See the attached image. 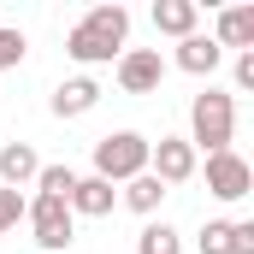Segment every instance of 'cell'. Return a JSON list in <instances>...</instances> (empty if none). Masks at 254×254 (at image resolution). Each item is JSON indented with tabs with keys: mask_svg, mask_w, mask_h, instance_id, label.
<instances>
[{
	"mask_svg": "<svg viewBox=\"0 0 254 254\" xmlns=\"http://www.w3.org/2000/svg\"><path fill=\"white\" fill-rule=\"evenodd\" d=\"M125 36H130V12L113 0V6H95L83 24H71V36H65V54L77 65H113L125 54Z\"/></svg>",
	"mask_w": 254,
	"mask_h": 254,
	"instance_id": "cell-1",
	"label": "cell"
},
{
	"mask_svg": "<svg viewBox=\"0 0 254 254\" xmlns=\"http://www.w3.org/2000/svg\"><path fill=\"white\" fill-rule=\"evenodd\" d=\"M231 136H237V101H231L225 89L195 95V107H190V136H184V142H190L195 154H225Z\"/></svg>",
	"mask_w": 254,
	"mask_h": 254,
	"instance_id": "cell-2",
	"label": "cell"
},
{
	"mask_svg": "<svg viewBox=\"0 0 254 254\" xmlns=\"http://www.w3.org/2000/svg\"><path fill=\"white\" fill-rule=\"evenodd\" d=\"M142 172H148V136H142V130H113V136L95 142V178L130 184V178H142Z\"/></svg>",
	"mask_w": 254,
	"mask_h": 254,
	"instance_id": "cell-3",
	"label": "cell"
},
{
	"mask_svg": "<svg viewBox=\"0 0 254 254\" xmlns=\"http://www.w3.org/2000/svg\"><path fill=\"white\" fill-rule=\"evenodd\" d=\"M24 225H30L36 249H48V254H65L71 243H77V219H71V207H65V201H54V195L24 201Z\"/></svg>",
	"mask_w": 254,
	"mask_h": 254,
	"instance_id": "cell-4",
	"label": "cell"
},
{
	"mask_svg": "<svg viewBox=\"0 0 254 254\" xmlns=\"http://www.w3.org/2000/svg\"><path fill=\"white\" fill-rule=\"evenodd\" d=\"M207 195H213V201H249L254 195V166L237 154V148L207 154Z\"/></svg>",
	"mask_w": 254,
	"mask_h": 254,
	"instance_id": "cell-5",
	"label": "cell"
},
{
	"mask_svg": "<svg viewBox=\"0 0 254 254\" xmlns=\"http://www.w3.org/2000/svg\"><path fill=\"white\" fill-rule=\"evenodd\" d=\"M113 77H119L125 95H154L166 83V60H160V48H125L113 60Z\"/></svg>",
	"mask_w": 254,
	"mask_h": 254,
	"instance_id": "cell-6",
	"label": "cell"
},
{
	"mask_svg": "<svg viewBox=\"0 0 254 254\" xmlns=\"http://www.w3.org/2000/svg\"><path fill=\"white\" fill-rule=\"evenodd\" d=\"M195 148L184 142V136H160V142H148V172L166 184V190H178V184H190L195 178Z\"/></svg>",
	"mask_w": 254,
	"mask_h": 254,
	"instance_id": "cell-7",
	"label": "cell"
},
{
	"mask_svg": "<svg viewBox=\"0 0 254 254\" xmlns=\"http://www.w3.org/2000/svg\"><path fill=\"white\" fill-rule=\"evenodd\" d=\"M101 107V83L95 77H65L60 89L48 95V113L54 119H83V113H95Z\"/></svg>",
	"mask_w": 254,
	"mask_h": 254,
	"instance_id": "cell-8",
	"label": "cell"
},
{
	"mask_svg": "<svg viewBox=\"0 0 254 254\" xmlns=\"http://www.w3.org/2000/svg\"><path fill=\"white\" fill-rule=\"evenodd\" d=\"M65 207H71V219H107V213L119 207V190H113L107 178H95V172H89V178H77V190H71Z\"/></svg>",
	"mask_w": 254,
	"mask_h": 254,
	"instance_id": "cell-9",
	"label": "cell"
},
{
	"mask_svg": "<svg viewBox=\"0 0 254 254\" xmlns=\"http://www.w3.org/2000/svg\"><path fill=\"white\" fill-rule=\"evenodd\" d=\"M213 42H219V54H225V48L254 54V6H225L219 24H213Z\"/></svg>",
	"mask_w": 254,
	"mask_h": 254,
	"instance_id": "cell-10",
	"label": "cell"
},
{
	"mask_svg": "<svg viewBox=\"0 0 254 254\" xmlns=\"http://www.w3.org/2000/svg\"><path fill=\"white\" fill-rule=\"evenodd\" d=\"M219 60H225V54H219V42H213V36H201V30L184 36V42H178V54H172V65H178V71H190V77H213Z\"/></svg>",
	"mask_w": 254,
	"mask_h": 254,
	"instance_id": "cell-11",
	"label": "cell"
},
{
	"mask_svg": "<svg viewBox=\"0 0 254 254\" xmlns=\"http://www.w3.org/2000/svg\"><path fill=\"white\" fill-rule=\"evenodd\" d=\"M36 172H42V160H36L30 142H6L0 148V190H24V184H36Z\"/></svg>",
	"mask_w": 254,
	"mask_h": 254,
	"instance_id": "cell-12",
	"label": "cell"
},
{
	"mask_svg": "<svg viewBox=\"0 0 254 254\" xmlns=\"http://www.w3.org/2000/svg\"><path fill=\"white\" fill-rule=\"evenodd\" d=\"M195 24H201V6L195 0H154V30L160 36L184 42V36H195Z\"/></svg>",
	"mask_w": 254,
	"mask_h": 254,
	"instance_id": "cell-13",
	"label": "cell"
},
{
	"mask_svg": "<svg viewBox=\"0 0 254 254\" xmlns=\"http://www.w3.org/2000/svg\"><path fill=\"white\" fill-rule=\"evenodd\" d=\"M166 184H160V178H154V172H142V178H130L125 190H119V201H125L130 213H142V219H154V213H160V201H166Z\"/></svg>",
	"mask_w": 254,
	"mask_h": 254,
	"instance_id": "cell-14",
	"label": "cell"
},
{
	"mask_svg": "<svg viewBox=\"0 0 254 254\" xmlns=\"http://www.w3.org/2000/svg\"><path fill=\"white\" fill-rule=\"evenodd\" d=\"M136 254H184V237H178L166 219H148L142 237H136Z\"/></svg>",
	"mask_w": 254,
	"mask_h": 254,
	"instance_id": "cell-15",
	"label": "cell"
},
{
	"mask_svg": "<svg viewBox=\"0 0 254 254\" xmlns=\"http://www.w3.org/2000/svg\"><path fill=\"white\" fill-rule=\"evenodd\" d=\"M71 190H77V172H71V166H42V172H36V195L71 201Z\"/></svg>",
	"mask_w": 254,
	"mask_h": 254,
	"instance_id": "cell-16",
	"label": "cell"
},
{
	"mask_svg": "<svg viewBox=\"0 0 254 254\" xmlns=\"http://www.w3.org/2000/svg\"><path fill=\"white\" fill-rule=\"evenodd\" d=\"M201 254H231V219H207L201 225Z\"/></svg>",
	"mask_w": 254,
	"mask_h": 254,
	"instance_id": "cell-17",
	"label": "cell"
},
{
	"mask_svg": "<svg viewBox=\"0 0 254 254\" xmlns=\"http://www.w3.org/2000/svg\"><path fill=\"white\" fill-rule=\"evenodd\" d=\"M24 225V195L18 190H0V237H12Z\"/></svg>",
	"mask_w": 254,
	"mask_h": 254,
	"instance_id": "cell-18",
	"label": "cell"
},
{
	"mask_svg": "<svg viewBox=\"0 0 254 254\" xmlns=\"http://www.w3.org/2000/svg\"><path fill=\"white\" fill-rule=\"evenodd\" d=\"M30 54V42H24V30H0V71H12V65H24Z\"/></svg>",
	"mask_w": 254,
	"mask_h": 254,
	"instance_id": "cell-19",
	"label": "cell"
},
{
	"mask_svg": "<svg viewBox=\"0 0 254 254\" xmlns=\"http://www.w3.org/2000/svg\"><path fill=\"white\" fill-rule=\"evenodd\" d=\"M231 254H254V219H231Z\"/></svg>",
	"mask_w": 254,
	"mask_h": 254,
	"instance_id": "cell-20",
	"label": "cell"
},
{
	"mask_svg": "<svg viewBox=\"0 0 254 254\" xmlns=\"http://www.w3.org/2000/svg\"><path fill=\"white\" fill-rule=\"evenodd\" d=\"M231 77H237V89H254V54H237Z\"/></svg>",
	"mask_w": 254,
	"mask_h": 254,
	"instance_id": "cell-21",
	"label": "cell"
}]
</instances>
